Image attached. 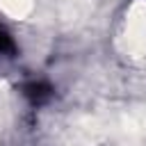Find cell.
Masks as SVG:
<instances>
[{"mask_svg": "<svg viewBox=\"0 0 146 146\" xmlns=\"http://www.w3.org/2000/svg\"><path fill=\"white\" fill-rule=\"evenodd\" d=\"M36 9V0H0V14L7 21H27Z\"/></svg>", "mask_w": 146, "mask_h": 146, "instance_id": "2", "label": "cell"}, {"mask_svg": "<svg viewBox=\"0 0 146 146\" xmlns=\"http://www.w3.org/2000/svg\"><path fill=\"white\" fill-rule=\"evenodd\" d=\"M116 52L132 66H146V0H132L116 30H114Z\"/></svg>", "mask_w": 146, "mask_h": 146, "instance_id": "1", "label": "cell"}]
</instances>
